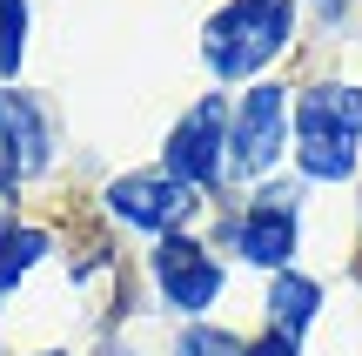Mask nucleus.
I'll use <instances>...</instances> for the list:
<instances>
[{
	"label": "nucleus",
	"mask_w": 362,
	"mask_h": 356,
	"mask_svg": "<svg viewBox=\"0 0 362 356\" xmlns=\"http://www.w3.org/2000/svg\"><path fill=\"white\" fill-rule=\"evenodd\" d=\"M40 255H47V229H34V222H7L0 229V296H7Z\"/></svg>",
	"instance_id": "nucleus-10"
},
{
	"label": "nucleus",
	"mask_w": 362,
	"mask_h": 356,
	"mask_svg": "<svg viewBox=\"0 0 362 356\" xmlns=\"http://www.w3.org/2000/svg\"><path fill=\"white\" fill-rule=\"evenodd\" d=\"M148 276H155L161 303L181 309V316H202V309L221 296V263L208 255V242L181 236V229L155 242V255H148Z\"/></svg>",
	"instance_id": "nucleus-6"
},
{
	"label": "nucleus",
	"mask_w": 362,
	"mask_h": 356,
	"mask_svg": "<svg viewBox=\"0 0 362 356\" xmlns=\"http://www.w3.org/2000/svg\"><path fill=\"white\" fill-rule=\"evenodd\" d=\"M228 121H235L228 94H202V101L168 128V142H161V168H168L175 182H188L194 195L215 188L221 175H228Z\"/></svg>",
	"instance_id": "nucleus-3"
},
{
	"label": "nucleus",
	"mask_w": 362,
	"mask_h": 356,
	"mask_svg": "<svg viewBox=\"0 0 362 356\" xmlns=\"http://www.w3.org/2000/svg\"><path fill=\"white\" fill-rule=\"evenodd\" d=\"M322 316V289H315L302 269H275V282H269V330L275 336H288V343H302V330Z\"/></svg>",
	"instance_id": "nucleus-9"
},
{
	"label": "nucleus",
	"mask_w": 362,
	"mask_h": 356,
	"mask_svg": "<svg viewBox=\"0 0 362 356\" xmlns=\"http://www.w3.org/2000/svg\"><path fill=\"white\" fill-rule=\"evenodd\" d=\"M296 350H302V343H288V336H275V330L262 336V343H248V356H296Z\"/></svg>",
	"instance_id": "nucleus-13"
},
{
	"label": "nucleus",
	"mask_w": 362,
	"mask_h": 356,
	"mask_svg": "<svg viewBox=\"0 0 362 356\" xmlns=\"http://www.w3.org/2000/svg\"><path fill=\"white\" fill-rule=\"evenodd\" d=\"M288 142V88L275 81H255V88L235 101V121H228V175L248 182V175H269L275 155Z\"/></svg>",
	"instance_id": "nucleus-5"
},
{
	"label": "nucleus",
	"mask_w": 362,
	"mask_h": 356,
	"mask_svg": "<svg viewBox=\"0 0 362 356\" xmlns=\"http://www.w3.org/2000/svg\"><path fill=\"white\" fill-rule=\"evenodd\" d=\"M175 356H248V343L235 330H215V323H194V330H181Z\"/></svg>",
	"instance_id": "nucleus-12"
},
{
	"label": "nucleus",
	"mask_w": 362,
	"mask_h": 356,
	"mask_svg": "<svg viewBox=\"0 0 362 356\" xmlns=\"http://www.w3.org/2000/svg\"><path fill=\"white\" fill-rule=\"evenodd\" d=\"M194 188L175 182L168 168H141V175H121V182H107V209H115V222L128 229H148V236H175L181 222L194 215Z\"/></svg>",
	"instance_id": "nucleus-7"
},
{
	"label": "nucleus",
	"mask_w": 362,
	"mask_h": 356,
	"mask_svg": "<svg viewBox=\"0 0 362 356\" xmlns=\"http://www.w3.org/2000/svg\"><path fill=\"white\" fill-rule=\"evenodd\" d=\"M115 356H134V350H115Z\"/></svg>",
	"instance_id": "nucleus-15"
},
{
	"label": "nucleus",
	"mask_w": 362,
	"mask_h": 356,
	"mask_svg": "<svg viewBox=\"0 0 362 356\" xmlns=\"http://www.w3.org/2000/svg\"><path fill=\"white\" fill-rule=\"evenodd\" d=\"M296 34V0H228L208 21L202 54L215 81H255Z\"/></svg>",
	"instance_id": "nucleus-2"
},
{
	"label": "nucleus",
	"mask_w": 362,
	"mask_h": 356,
	"mask_svg": "<svg viewBox=\"0 0 362 356\" xmlns=\"http://www.w3.org/2000/svg\"><path fill=\"white\" fill-rule=\"evenodd\" d=\"M40 168H47V115L27 94L0 88V188L34 182Z\"/></svg>",
	"instance_id": "nucleus-8"
},
{
	"label": "nucleus",
	"mask_w": 362,
	"mask_h": 356,
	"mask_svg": "<svg viewBox=\"0 0 362 356\" xmlns=\"http://www.w3.org/2000/svg\"><path fill=\"white\" fill-rule=\"evenodd\" d=\"M34 356H67V350H34Z\"/></svg>",
	"instance_id": "nucleus-14"
},
{
	"label": "nucleus",
	"mask_w": 362,
	"mask_h": 356,
	"mask_svg": "<svg viewBox=\"0 0 362 356\" xmlns=\"http://www.w3.org/2000/svg\"><path fill=\"white\" fill-rule=\"evenodd\" d=\"M27 54V0H0V81L21 74Z\"/></svg>",
	"instance_id": "nucleus-11"
},
{
	"label": "nucleus",
	"mask_w": 362,
	"mask_h": 356,
	"mask_svg": "<svg viewBox=\"0 0 362 356\" xmlns=\"http://www.w3.org/2000/svg\"><path fill=\"white\" fill-rule=\"evenodd\" d=\"M296 209H302L296 182L255 188L242 202V215H228V249L255 269H288V255H296Z\"/></svg>",
	"instance_id": "nucleus-4"
},
{
	"label": "nucleus",
	"mask_w": 362,
	"mask_h": 356,
	"mask_svg": "<svg viewBox=\"0 0 362 356\" xmlns=\"http://www.w3.org/2000/svg\"><path fill=\"white\" fill-rule=\"evenodd\" d=\"M362 155V88L309 81L296 94V161L309 182H349Z\"/></svg>",
	"instance_id": "nucleus-1"
}]
</instances>
